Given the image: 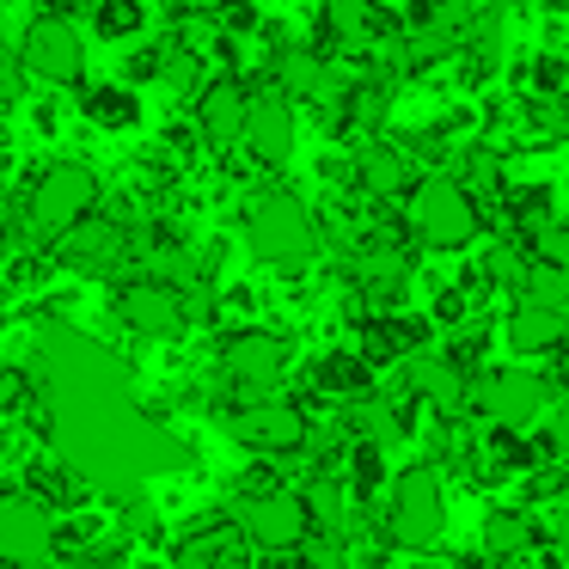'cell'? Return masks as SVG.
<instances>
[{"instance_id": "obj_13", "label": "cell", "mask_w": 569, "mask_h": 569, "mask_svg": "<svg viewBox=\"0 0 569 569\" xmlns=\"http://www.w3.org/2000/svg\"><path fill=\"white\" fill-rule=\"evenodd\" d=\"M325 43H337V50L349 56H368L380 38H392V31H405V19L392 13V7H380V0H325V19H319Z\"/></svg>"}, {"instance_id": "obj_16", "label": "cell", "mask_w": 569, "mask_h": 569, "mask_svg": "<svg viewBox=\"0 0 569 569\" xmlns=\"http://www.w3.org/2000/svg\"><path fill=\"white\" fill-rule=\"evenodd\" d=\"M246 104H251V92L239 87V80H209V87L197 92V136L209 141V148L239 141V129H246Z\"/></svg>"}, {"instance_id": "obj_9", "label": "cell", "mask_w": 569, "mask_h": 569, "mask_svg": "<svg viewBox=\"0 0 569 569\" xmlns=\"http://www.w3.org/2000/svg\"><path fill=\"white\" fill-rule=\"evenodd\" d=\"M233 441H246L251 453H300V435H307V410L300 405H282L270 392H251V405L233 410Z\"/></svg>"}, {"instance_id": "obj_24", "label": "cell", "mask_w": 569, "mask_h": 569, "mask_svg": "<svg viewBox=\"0 0 569 569\" xmlns=\"http://www.w3.org/2000/svg\"><path fill=\"white\" fill-rule=\"evenodd\" d=\"M515 87L520 92H569V56L563 50H539L515 62Z\"/></svg>"}, {"instance_id": "obj_33", "label": "cell", "mask_w": 569, "mask_h": 569, "mask_svg": "<svg viewBox=\"0 0 569 569\" xmlns=\"http://www.w3.org/2000/svg\"><path fill=\"white\" fill-rule=\"evenodd\" d=\"M160 7H166L172 19H214L227 0H160Z\"/></svg>"}, {"instance_id": "obj_8", "label": "cell", "mask_w": 569, "mask_h": 569, "mask_svg": "<svg viewBox=\"0 0 569 569\" xmlns=\"http://www.w3.org/2000/svg\"><path fill=\"white\" fill-rule=\"evenodd\" d=\"M221 373L239 386V392H276L282 373H288V337L263 331V325L233 331L221 343Z\"/></svg>"}, {"instance_id": "obj_2", "label": "cell", "mask_w": 569, "mask_h": 569, "mask_svg": "<svg viewBox=\"0 0 569 569\" xmlns=\"http://www.w3.org/2000/svg\"><path fill=\"white\" fill-rule=\"evenodd\" d=\"M447 527V490L441 466H410L392 478V508L380 515V539L405 545V551H429Z\"/></svg>"}, {"instance_id": "obj_20", "label": "cell", "mask_w": 569, "mask_h": 569, "mask_svg": "<svg viewBox=\"0 0 569 569\" xmlns=\"http://www.w3.org/2000/svg\"><path fill=\"white\" fill-rule=\"evenodd\" d=\"M307 386L319 398H331V405H343V398H356V392H368V386H373V368L361 361V349H331V356L312 361Z\"/></svg>"}, {"instance_id": "obj_15", "label": "cell", "mask_w": 569, "mask_h": 569, "mask_svg": "<svg viewBox=\"0 0 569 569\" xmlns=\"http://www.w3.org/2000/svg\"><path fill=\"white\" fill-rule=\"evenodd\" d=\"M123 251H129L123 227H117V221H92V214H80L68 233H56V258H62L68 270H80V276H111Z\"/></svg>"}, {"instance_id": "obj_10", "label": "cell", "mask_w": 569, "mask_h": 569, "mask_svg": "<svg viewBox=\"0 0 569 569\" xmlns=\"http://www.w3.org/2000/svg\"><path fill=\"white\" fill-rule=\"evenodd\" d=\"M0 557L7 563L56 557V515L43 496H0Z\"/></svg>"}, {"instance_id": "obj_26", "label": "cell", "mask_w": 569, "mask_h": 569, "mask_svg": "<svg viewBox=\"0 0 569 569\" xmlns=\"http://www.w3.org/2000/svg\"><path fill=\"white\" fill-rule=\"evenodd\" d=\"M515 295L539 300V307H569V263H545V258H527V276H520Z\"/></svg>"}, {"instance_id": "obj_19", "label": "cell", "mask_w": 569, "mask_h": 569, "mask_svg": "<svg viewBox=\"0 0 569 569\" xmlns=\"http://www.w3.org/2000/svg\"><path fill=\"white\" fill-rule=\"evenodd\" d=\"M515 117H520V141H532V148L569 141V92H520Z\"/></svg>"}, {"instance_id": "obj_7", "label": "cell", "mask_w": 569, "mask_h": 569, "mask_svg": "<svg viewBox=\"0 0 569 569\" xmlns=\"http://www.w3.org/2000/svg\"><path fill=\"white\" fill-rule=\"evenodd\" d=\"M239 532H246V545H258V551H295V545L307 539L300 490H276V483L246 490V502H239Z\"/></svg>"}, {"instance_id": "obj_14", "label": "cell", "mask_w": 569, "mask_h": 569, "mask_svg": "<svg viewBox=\"0 0 569 569\" xmlns=\"http://www.w3.org/2000/svg\"><path fill=\"white\" fill-rule=\"evenodd\" d=\"M239 141L251 148L258 166H288L295 160V104H288V92H251Z\"/></svg>"}, {"instance_id": "obj_18", "label": "cell", "mask_w": 569, "mask_h": 569, "mask_svg": "<svg viewBox=\"0 0 569 569\" xmlns=\"http://www.w3.org/2000/svg\"><path fill=\"white\" fill-rule=\"evenodd\" d=\"M508 343H515L520 356H551V349L563 343V312L539 307V300H527V295H515V312H508Z\"/></svg>"}, {"instance_id": "obj_5", "label": "cell", "mask_w": 569, "mask_h": 569, "mask_svg": "<svg viewBox=\"0 0 569 569\" xmlns=\"http://www.w3.org/2000/svg\"><path fill=\"white\" fill-rule=\"evenodd\" d=\"M92 209H99V178H92L80 160H62V166H50V172L31 184L26 227H31V239H56V233H68V227H74L80 214H92Z\"/></svg>"}, {"instance_id": "obj_31", "label": "cell", "mask_w": 569, "mask_h": 569, "mask_svg": "<svg viewBox=\"0 0 569 569\" xmlns=\"http://www.w3.org/2000/svg\"><path fill=\"white\" fill-rule=\"evenodd\" d=\"M19 68H26V62H19V50H13V43H0V104H13L19 87H26V80H19Z\"/></svg>"}, {"instance_id": "obj_3", "label": "cell", "mask_w": 569, "mask_h": 569, "mask_svg": "<svg viewBox=\"0 0 569 569\" xmlns=\"http://www.w3.org/2000/svg\"><path fill=\"white\" fill-rule=\"evenodd\" d=\"M246 239L263 263H307L319 251V221L307 214V202L288 190H263L246 209Z\"/></svg>"}, {"instance_id": "obj_34", "label": "cell", "mask_w": 569, "mask_h": 569, "mask_svg": "<svg viewBox=\"0 0 569 569\" xmlns=\"http://www.w3.org/2000/svg\"><path fill=\"white\" fill-rule=\"evenodd\" d=\"M551 551H557V557H569V508L551 520Z\"/></svg>"}, {"instance_id": "obj_27", "label": "cell", "mask_w": 569, "mask_h": 569, "mask_svg": "<svg viewBox=\"0 0 569 569\" xmlns=\"http://www.w3.org/2000/svg\"><path fill=\"white\" fill-rule=\"evenodd\" d=\"M563 496H569V471H563V459H545V466H532V471H527V483H520V502H527V508L563 502Z\"/></svg>"}, {"instance_id": "obj_6", "label": "cell", "mask_w": 569, "mask_h": 569, "mask_svg": "<svg viewBox=\"0 0 569 569\" xmlns=\"http://www.w3.org/2000/svg\"><path fill=\"white\" fill-rule=\"evenodd\" d=\"M545 405H551V380L527 373V368H478L466 386V417H483V422H515V429H527Z\"/></svg>"}, {"instance_id": "obj_29", "label": "cell", "mask_w": 569, "mask_h": 569, "mask_svg": "<svg viewBox=\"0 0 569 569\" xmlns=\"http://www.w3.org/2000/svg\"><path fill=\"white\" fill-rule=\"evenodd\" d=\"M527 258H545V263H569V221H539L527 233Z\"/></svg>"}, {"instance_id": "obj_12", "label": "cell", "mask_w": 569, "mask_h": 569, "mask_svg": "<svg viewBox=\"0 0 569 569\" xmlns=\"http://www.w3.org/2000/svg\"><path fill=\"white\" fill-rule=\"evenodd\" d=\"M117 312H123V325L141 337H184V325H190L184 295H178L172 282H160V276L129 282L123 295H117Z\"/></svg>"}, {"instance_id": "obj_1", "label": "cell", "mask_w": 569, "mask_h": 569, "mask_svg": "<svg viewBox=\"0 0 569 569\" xmlns=\"http://www.w3.org/2000/svg\"><path fill=\"white\" fill-rule=\"evenodd\" d=\"M405 197H410V233H417L429 251H459V246H471V239H478L483 209H478V197H471L453 172L417 178Z\"/></svg>"}, {"instance_id": "obj_28", "label": "cell", "mask_w": 569, "mask_h": 569, "mask_svg": "<svg viewBox=\"0 0 569 569\" xmlns=\"http://www.w3.org/2000/svg\"><path fill=\"white\" fill-rule=\"evenodd\" d=\"M92 26H99V38L129 43L141 31V0H99V7H92Z\"/></svg>"}, {"instance_id": "obj_30", "label": "cell", "mask_w": 569, "mask_h": 569, "mask_svg": "<svg viewBox=\"0 0 569 569\" xmlns=\"http://www.w3.org/2000/svg\"><path fill=\"white\" fill-rule=\"evenodd\" d=\"M459 319H471V295H466V282H447L441 295H435V331H447V325H459Z\"/></svg>"}, {"instance_id": "obj_17", "label": "cell", "mask_w": 569, "mask_h": 569, "mask_svg": "<svg viewBox=\"0 0 569 569\" xmlns=\"http://www.w3.org/2000/svg\"><path fill=\"white\" fill-rule=\"evenodd\" d=\"M349 172H356V184L368 190V197H405V190L417 184V160H410L398 141H368V148L349 160Z\"/></svg>"}, {"instance_id": "obj_23", "label": "cell", "mask_w": 569, "mask_h": 569, "mask_svg": "<svg viewBox=\"0 0 569 569\" xmlns=\"http://www.w3.org/2000/svg\"><path fill=\"white\" fill-rule=\"evenodd\" d=\"M453 178L478 202H490V197H502V184H508V160L496 148H459L453 153Z\"/></svg>"}, {"instance_id": "obj_11", "label": "cell", "mask_w": 569, "mask_h": 569, "mask_svg": "<svg viewBox=\"0 0 569 569\" xmlns=\"http://www.w3.org/2000/svg\"><path fill=\"white\" fill-rule=\"evenodd\" d=\"M19 62H26L38 80H50V87H74L80 68H87V50H80V31L68 26L62 13H50V19H38V26L26 31Z\"/></svg>"}, {"instance_id": "obj_25", "label": "cell", "mask_w": 569, "mask_h": 569, "mask_svg": "<svg viewBox=\"0 0 569 569\" xmlns=\"http://www.w3.org/2000/svg\"><path fill=\"white\" fill-rule=\"evenodd\" d=\"M87 117L99 129H136L141 123V99L129 87H87Z\"/></svg>"}, {"instance_id": "obj_32", "label": "cell", "mask_w": 569, "mask_h": 569, "mask_svg": "<svg viewBox=\"0 0 569 569\" xmlns=\"http://www.w3.org/2000/svg\"><path fill=\"white\" fill-rule=\"evenodd\" d=\"M551 441H557V453L569 459V386L551 398Z\"/></svg>"}, {"instance_id": "obj_4", "label": "cell", "mask_w": 569, "mask_h": 569, "mask_svg": "<svg viewBox=\"0 0 569 569\" xmlns=\"http://www.w3.org/2000/svg\"><path fill=\"white\" fill-rule=\"evenodd\" d=\"M31 373L43 380V392H87V386H123V361L104 343L80 331H43Z\"/></svg>"}, {"instance_id": "obj_22", "label": "cell", "mask_w": 569, "mask_h": 569, "mask_svg": "<svg viewBox=\"0 0 569 569\" xmlns=\"http://www.w3.org/2000/svg\"><path fill=\"white\" fill-rule=\"evenodd\" d=\"M539 520L527 515V508H496L490 520H483V551L490 557H532L539 551Z\"/></svg>"}, {"instance_id": "obj_21", "label": "cell", "mask_w": 569, "mask_h": 569, "mask_svg": "<svg viewBox=\"0 0 569 569\" xmlns=\"http://www.w3.org/2000/svg\"><path fill=\"white\" fill-rule=\"evenodd\" d=\"M239 551H246V532H239V520H209V527L184 532V539L172 545L178 563H233Z\"/></svg>"}]
</instances>
